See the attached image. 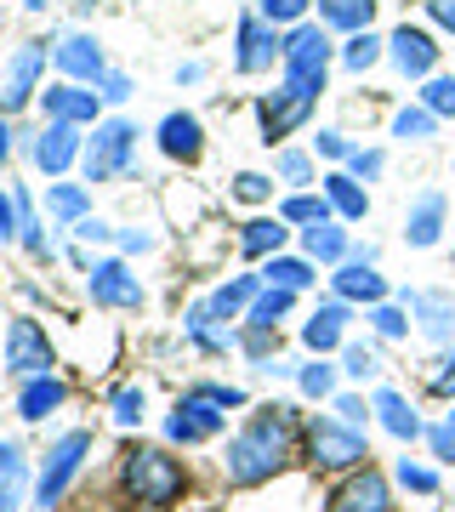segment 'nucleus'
Here are the masks:
<instances>
[{"label":"nucleus","instance_id":"nucleus-1","mask_svg":"<svg viewBox=\"0 0 455 512\" xmlns=\"http://www.w3.org/2000/svg\"><path fill=\"white\" fill-rule=\"evenodd\" d=\"M291 439H296V427H291V416H285V404L262 410V416L228 444V484H245V490H251V484H268V478L285 467V456H291Z\"/></svg>","mask_w":455,"mask_h":512},{"label":"nucleus","instance_id":"nucleus-2","mask_svg":"<svg viewBox=\"0 0 455 512\" xmlns=\"http://www.w3.org/2000/svg\"><path fill=\"white\" fill-rule=\"evenodd\" d=\"M126 490L143 501V507H171L182 490H188V473H182L177 456H165V450H148V444H137L126 456Z\"/></svg>","mask_w":455,"mask_h":512},{"label":"nucleus","instance_id":"nucleus-3","mask_svg":"<svg viewBox=\"0 0 455 512\" xmlns=\"http://www.w3.org/2000/svg\"><path fill=\"white\" fill-rule=\"evenodd\" d=\"M325 69H330V40L325 29H313V23H302L291 40H285V92L296 97H319L325 92Z\"/></svg>","mask_w":455,"mask_h":512},{"label":"nucleus","instance_id":"nucleus-4","mask_svg":"<svg viewBox=\"0 0 455 512\" xmlns=\"http://www.w3.org/2000/svg\"><path fill=\"white\" fill-rule=\"evenodd\" d=\"M364 456H370V444H364L359 427H347V421H308V461L319 473H347Z\"/></svg>","mask_w":455,"mask_h":512},{"label":"nucleus","instance_id":"nucleus-5","mask_svg":"<svg viewBox=\"0 0 455 512\" xmlns=\"http://www.w3.org/2000/svg\"><path fill=\"white\" fill-rule=\"evenodd\" d=\"M131 143H137V126L131 120H103L91 126L86 143V183H114L131 171Z\"/></svg>","mask_w":455,"mask_h":512},{"label":"nucleus","instance_id":"nucleus-6","mask_svg":"<svg viewBox=\"0 0 455 512\" xmlns=\"http://www.w3.org/2000/svg\"><path fill=\"white\" fill-rule=\"evenodd\" d=\"M91 456V433H63V439L46 450V467H40V484H35V501L40 507H57L69 478L80 473V461Z\"/></svg>","mask_w":455,"mask_h":512},{"label":"nucleus","instance_id":"nucleus-7","mask_svg":"<svg viewBox=\"0 0 455 512\" xmlns=\"http://www.w3.org/2000/svg\"><path fill=\"white\" fill-rule=\"evenodd\" d=\"M217 433H222V404L205 399L200 387L165 416V439H177V444H200V439H217Z\"/></svg>","mask_w":455,"mask_h":512},{"label":"nucleus","instance_id":"nucleus-8","mask_svg":"<svg viewBox=\"0 0 455 512\" xmlns=\"http://www.w3.org/2000/svg\"><path fill=\"white\" fill-rule=\"evenodd\" d=\"M6 365L18 370V376H46L57 365L52 359V342H46V330L35 319H12L6 325Z\"/></svg>","mask_w":455,"mask_h":512},{"label":"nucleus","instance_id":"nucleus-9","mask_svg":"<svg viewBox=\"0 0 455 512\" xmlns=\"http://www.w3.org/2000/svg\"><path fill=\"white\" fill-rule=\"evenodd\" d=\"M40 74H46V40H23L18 57H12V69H6V92H0V109L18 114L29 97H35Z\"/></svg>","mask_w":455,"mask_h":512},{"label":"nucleus","instance_id":"nucleus-10","mask_svg":"<svg viewBox=\"0 0 455 512\" xmlns=\"http://www.w3.org/2000/svg\"><path fill=\"white\" fill-rule=\"evenodd\" d=\"M91 302H103V308H143V285L131 274L126 262H91Z\"/></svg>","mask_w":455,"mask_h":512},{"label":"nucleus","instance_id":"nucleus-11","mask_svg":"<svg viewBox=\"0 0 455 512\" xmlns=\"http://www.w3.org/2000/svg\"><path fill=\"white\" fill-rule=\"evenodd\" d=\"M330 512H393V484H387L376 467H364L330 495Z\"/></svg>","mask_w":455,"mask_h":512},{"label":"nucleus","instance_id":"nucleus-12","mask_svg":"<svg viewBox=\"0 0 455 512\" xmlns=\"http://www.w3.org/2000/svg\"><path fill=\"white\" fill-rule=\"evenodd\" d=\"M273 57H285L279 23H268V18H239V74L268 69Z\"/></svg>","mask_w":455,"mask_h":512},{"label":"nucleus","instance_id":"nucleus-13","mask_svg":"<svg viewBox=\"0 0 455 512\" xmlns=\"http://www.w3.org/2000/svg\"><path fill=\"white\" fill-rule=\"evenodd\" d=\"M97 109H103V92H86L80 80H63L46 92V120H63V126H97Z\"/></svg>","mask_w":455,"mask_h":512},{"label":"nucleus","instance_id":"nucleus-14","mask_svg":"<svg viewBox=\"0 0 455 512\" xmlns=\"http://www.w3.org/2000/svg\"><path fill=\"white\" fill-rule=\"evenodd\" d=\"M86 148H80V126H63V120H52V126L35 137V165L46 171V177H57V171H69L74 160H80Z\"/></svg>","mask_w":455,"mask_h":512},{"label":"nucleus","instance_id":"nucleus-15","mask_svg":"<svg viewBox=\"0 0 455 512\" xmlns=\"http://www.w3.org/2000/svg\"><path fill=\"white\" fill-rule=\"evenodd\" d=\"M57 69L69 74V80H80V86H103V52H97V40L91 35H69V40H57Z\"/></svg>","mask_w":455,"mask_h":512},{"label":"nucleus","instance_id":"nucleus-16","mask_svg":"<svg viewBox=\"0 0 455 512\" xmlns=\"http://www.w3.org/2000/svg\"><path fill=\"white\" fill-rule=\"evenodd\" d=\"M262 143H279V137H291L302 120L313 114V103L308 97H296V92H273V97H262Z\"/></svg>","mask_w":455,"mask_h":512},{"label":"nucleus","instance_id":"nucleus-17","mask_svg":"<svg viewBox=\"0 0 455 512\" xmlns=\"http://www.w3.org/2000/svg\"><path fill=\"white\" fill-rule=\"evenodd\" d=\"M387 46H393V63H399L404 74H433V63H438V46H433V35H427V29H410V23H404V29H393V40H387Z\"/></svg>","mask_w":455,"mask_h":512},{"label":"nucleus","instance_id":"nucleus-18","mask_svg":"<svg viewBox=\"0 0 455 512\" xmlns=\"http://www.w3.org/2000/svg\"><path fill=\"white\" fill-rule=\"evenodd\" d=\"M330 285H336V296H342V302H370V308L387 296V279L376 274V262H359V256L347 262L342 274H330Z\"/></svg>","mask_w":455,"mask_h":512},{"label":"nucleus","instance_id":"nucleus-19","mask_svg":"<svg viewBox=\"0 0 455 512\" xmlns=\"http://www.w3.org/2000/svg\"><path fill=\"white\" fill-rule=\"evenodd\" d=\"M160 148L171 154V160L194 165V160H200V148H205L200 120H194V114H165V120H160Z\"/></svg>","mask_w":455,"mask_h":512},{"label":"nucleus","instance_id":"nucleus-20","mask_svg":"<svg viewBox=\"0 0 455 512\" xmlns=\"http://www.w3.org/2000/svg\"><path fill=\"white\" fill-rule=\"evenodd\" d=\"M69 399V387L57 382L52 370H46V376H23V393H18V416L23 421H46L57 410V404Z\"/></svg>","mask_w":455,"mask_h":512},{"label":"nucleus","instance_id":"nucleus-21","mask_svg":"<svg viewBox=\"0 0 455 512\" xmlns=\"http://www.w3.org/2000/svg\"><path fill=\"white\" fill-rule=\"evenodd\" d=\"M410 313L421 319V330H427L433 342H450V336H455V296L416 291V296H410Z\"/></svg>","mask_w":455,"mask_h":512},{"label":"nucleus","instance_id":"nucleus-22","mask_svg":"<svg viewBox=\"0 0 455 512\" xmlns=\"http://www.w3.org/2000/svg\"><path fill=\"white\" fill-rule=\"evenodd\" d=\"M404 234H410L416 251L438 245V234H444V194H421L416 211H410V222H404Z\"/></svg>","mask_w":455,"mask_h":512},{"label":"nucleus","instance_id":"nucleus-23","mask_svg":"<svg viewBox=\"0 0 455 512\" xmlns=\"http://www.w3.org/2000/svg\"><path fill=\"white\" fill-rule=\"evenodd\" d=\"M342 325H347V308H342V302H325V308L302 325V342H308L313 353H330L336 342H342Z\"/></svg>","mask_w":455,"mask_h":512},{"label":"nucleus","instance_id":"nucleus-24","mask_svg":"<svg viewBox=\"0 0 455 512\" xmlns=\"http://www.w3.org/2000/svg\"><path fill=\"white\" fill-rule=\"evenodd\" d=\"M325 194H330V205H336L347 222H364V211H370V194L359 188V177H353V171H330Z\"/></svg>","mask_w":455,"mask_h":512},{"label":"nucleus","instance_id":"nucleus-25","mask_svg":"<svg viewBox=\"0 0 455 512\" xmlns=\"http://www.w3.org/2000/svg\"><path fill=\"white\" fill-rule=\"evenodd\" d=\"M319 18L330 29H347V35H364L370 18H376V0H319Z\"/></svg>","mask_w":455,"mask_h":512},{"label":"nucleus","instance_id":"nucleus-26","mask_svg":"<svg viewBox=\"0 0 455 512\" xmlns=\"http://www.w3.org/2000/svg\"><path fill=\"white\" fill-rule=\"evenodd\" d=\"M285 217H256L245 222V234H239V251L245 256H279V245H285Z\"/></svg>","mask_w":455,"mask_h":512},{"label":"nucleus","instance_id":"nucleus-27","mask_svg":"<svg viewBox=\"0 0 455 512\" xmlns=\"http://www.w3.org/2000/svg\"><path fill=\"white\" fill-rule=\"evenodd\" d=\"M302 251H308L313 262H342L347 234L336 228V222H308V228H302Z\"/></svg>","mask_w":455,"mask_h":512},{"label":"nucleus","instance_id":"nucleus-28","mask_svg":"<svg viewBox=\"0 0 455 512\" xmlns=\"http://www.w3.org/2000/svg\"><path fill=\"white\" fill-rule=\"evenodd\" d=\"M376 416H382V427L387 433H393V439H416L421 433V421H416V410H410V404L399 399V393H376Z\"/></svg>","mask_w":455,"mask_h":512},{"label":"nucleus","instance_id":"nucleus-29","mask_svg":"<svg viewBox=\"0 0 455 512\" xmlns=\"http://www.w3.org/2000/svg\"><path fill=\"white\" fill-rule=\"evenodd\" d=\"M256 291H262V279H256V274H239L234 285H222V291L211 296V313H217V319H234L239 308H251V302H256Z\"/></svg>","mask_w":455,"mask_h":512},{"label":"nucleus","instance_id":"nucleus-30","mask_svg":"<svg viewBox=\"0 0 455 512\" xmlns=\"http://www.w3.org/2000/svg\"><path fill=\"white\" fill-rule=\"evenodd\" d=\"M291 302H296V291H285V285H268V291H256V302H251V319L245 325H279L285 313H291Z\"/></svg>","mask_w":455,"mask_h":512},{"label":"nucleus","instance_id":"nucleus-31","mask_svg":"<svg viewBox=\"0 0 455 512\" xmlns=\"http://www.w3.org/2000/svg\"><path fill=\"white\" fill-rule=\"evenodd\" d=\"M188 336L200 342V348H211V353H222L228 348V330H217V313H211V302H200V308H188Z\"/></svg>","mask_w":455,"mask_h":512},{"label":"nucleus","instance_id":"nucleus-32","mask_svg":"<svg viewBox=\"0 0 455 512\" xmlns=\"http://www.w3.org/2000/svg\"><path fill=\"white\" fill-rule=\"evenodd\" d=\"M46 205H52V217H63V222L91 217V200H86V188L80 183H57L52 194H46Z\"/></svg>","mask_w":455,"mask_h":512},{"label":"nucleus","instance_id":"nucleus-33","mask_svg":"<svg viewBox=\"0 0 455 512\" xmlns=\"http://www.w3.org/2000/svg\"><path fill=\"white\" fill-rule=\"evenodd\" d=\"M262 279H268V285H285V291H302V285L313 279V268L296 262V256H273L268 268H262Z\"/></svg>","mask_w":455,"mask_h":512},{"label":"nucleus","instance_id":"nucleus-34","mask_svg":"<svg viewBox=\"0 0 455 512\" xmlns=\"http://www.w3.org/2000/svg\"><path fill=\"white\" fill-rule=\"evenodd\" d=\"M330 211H336L330 194H296V200H285L279 217H285V222H330Z\"/></svg>","mask_w":455,"mask_h":512},{"label":"nucleus","instance_id":"nucleus-35","mask_svg":"<svg viewBox=\"0 0 455 512\" xmlns=\"http://www.w3.org/2000/svg\"><path fill=\"white\" fill-rule=\"evenodd\" d=\"M376 57H382V40L370 35V29H364V35H353V40L342 46V63H347L353 74H364L370 63H376Z\"/></svg>","mask_w":455,"mask_h":512},{"label":"nucleus","instance_id":"nucleus-36","mask_svg":"<svg viewBox=\"0 0 455 512\" xmlns=\"http://www.w3.org/2000/svg\"><path fill=\"white\" fill-rule=\"evenodd\" d=\"M421 109L455 114V74H438V80H427V86H421Z\"/></svg>","mask_w":455,"mask_h":512},{"label":"nucleus","instance_id":"nucleus-37","mask_svg":"<svg viewBox=\"0 0 455 512\" xmlns=\"http://www.w3.org/2000/svg\"><path fill=\"white\" fill-rule=\"evenodd\" d=\"M433 120H438L433 109H404L399 120H393V137H410V143H416V137H433Z\"/></svg>","mask_w":455,"mask_h":512},{"label":"nucleus","instance_id":"nucleus-38","mask_svg":"<svg viewBox=\"0 0 455 512\" xmlns=\"http://www.w3.org/2000/svg\"><path fill=\"white\" fill-rule=\"evenodd\" d=\"M296 382H302L308 399H325L330 387H336V370H330V365H302V370H296Z\"/></svg>","mask_w":455,"mask_h":512},{"label":"nucleus","instance_id":"nucleus-39","mask_svg":"<svg viewBox=\"0 0 455 512\" xmlns=\"http://www.w3.org/2000/svg\"><path fill=\"white\" fill-rule=\"evenodd\" d=\"M399 484H404V490H416V495H433L438 490V473H433V467H416V461L404 456L399 461Z\"/></svg>","mask_w":455,"mask_h":512},{"label":"nucleus","instance_id":"nucleus-40","mask_svg":"<svg viewBox=\"0 0 455 512\" xmlns=\"http://www.w3.org/2000/svg\"><path fill=\"white\" fill-rule=\"evenodd\" d=\"M114 421H120V427H137V421H143V387H120V393H114Z\"/></svg>","mask_w":455,"mask_h":512},{"label":"nucleus","instance_id":"nucleus-41","mask_svg":"<svg viewBox=\"0 0 455 512\" xmlns=\"http://www.w3.org/2000/svg\"><path fill=\"white\" fill-rule=\"evenodd\" d=\"M234 194H239L245 205H262V200L273 194V183L262 177V171H239V177H234Z\"/></svg>","mask_w":455,"mask_h":512},{"label":"nucleus","instance_id":"nucleus-42","mask_svg":"<svg viewBox=\"0 0 455 512\" xmlns=\"http://www.w3.org/2000/svg\"><path fill=\"white\" fill-rule=\"evenodd\" d=\"M273 348H279V330H268V325H251V330H245V353H251V359H262V365H268Z\"/></svg>","mask_w":455,"mask_h":512},{"label":"nucleus","instance_id":"nucleus-43","mask_svg":"<svg viewBox=\"0 0 455 512\" xmlns=\"http://www.w3.org/2000/svg\"><path fill=\"white\" fill-rule=\"evenodd\" d=\"M342 370L353 376V382H370V376H376V353H370V348H347L342 353Z\"/></svg>","mask_w":455,"mask_h":512},{"label":"nucleus","instance_id":"nucleus-44","mask_svg":"<svg viewBox=\"0 0 455 512\" xmlns=\"http://www.w3.org/2000/svg\"><path fill=\"white\" fill-rule=\"evenodd\" d=\"M308 6H313V0H262V18H268V23H296Z\"/></svg>","mask_w":455,"mask_h":512},{"label":"nucleus","instance_id":"nucleus-45","mask_svg":"<svg viewBox=\"0 0 455 512\" xmlns=\"http://www.w3.org/2000/svg\"><path fill=\"white\" fill-rule=\"evenodd\" d=\"M279 177H285V183H308L313 160H308V154H296V148H285V154H279Z\"/></svg>","mask_w":455,"mask_h":512},{"label":"nucleus","instance_id":"nucleus-46","mask_svg":"<svg viewBox=\"0 0 455 512\" xmlns=\"http://www.w3.org/2000/svg\"><path fill=\"white\" fill-rule=\"evenodd\" d=\"M370 319H376V330H382V336H404V330H410V319H404L399 308H387V302H376V308H370Z\"/></svg>","mask_w":455,"mask_h":512},{"label":"nucleus","instance_id":"nucleus-47","mask_svg":"<svg viewBox=\"0 0 455 512\" xmlns=\"http://www.w3.org/2000/svg\"><path fill=\"white\" fill-rule=\"evenodd\" d=\"M427 444H433V456H438V461H450V467H455V421L433 427V433H427Z\"/></svg>","mask_w":455,"mask_h":512},{"label":"nucleus","instance_id":"nucleus-48","mask_svg":"<svg viewBox=\"0 0 455 512\" xmlns=\"http://www.w3.org/2000/svg\"><path fill=\"white\" fill-rule=\"evenodd\" d=\"M347 171H353V177H376V171H382V154H376V148H353V154H347Z\"/></svg>","mask_w":455,"mask_h":512},{"label":"nucleus","instance_id":"nucleus-49","mask_svg":"<svg viewBox=\"0 0 455 512\" xmlns=\"http://www.w3.org/2000/svg\"><path fill=\"white\" fill-rule=\"evenodd\" d=\"M336 421H347V427H364V421H370V410H364V399L342 393V399H336Z\"/></svg>","mask_w":455,"mask_h":512},{"label":"nucleus","instance_id":"nucleus-50","mask_svg":"<svg viewBox=\"0 0 455 512\" xmlns=\"http://www.w3.org/2000/svg\"><path fill=\"white\" fill-rule=\"evenodd\" d=\"M313 143H319V154H330V160H347V154H353V143H347L342 131H319Z\"/></svg>","mask_w":455,"mask_h":512},{"label":"nucleus","instance_id":"nucleus-51","mask_svg":"<svg viewBox=\"0 0 455 512\" xmlns=\"http://www.w3.org/2000/svg\"><path fill=\"white\" fill-rule=\"evenodd\" d=\"M0 478L23 484V456H18V444H6V439H0Z\"/></svg>","mask_w":455,"mask_h":512},{"label":"nucleus","instance_id":"nucleus-52","mask_svg":"<svg viewBox=\"0 0 455 512\" xmlns=\"http://www.w3.org/2000/svg\"><path fill=\"white\" fill-rule=\"evenodd\" d=\"M74 234L86 239V245H103V239H109L114 228H109V222H103V217H80V222H74Z\"/></svg>","mask_w":455,"mask_h":512},{"label":"nucleus","instance_id":"nucleus-53","mask_svg":"<svg viewBox=\"0 0 455 512\" xmlns=\"http://www.w3.org/2000/svg\"><path fill=\"white\" fill-rule=\"evenodd\" d=\"M0 239H18V200L0 194Z\"/></svg>","mask_w":455,"mask_h":512},{"label":"nucleus","instance_id":"nucleus-54","mask_svg":"<svg viewBox=\"0 0 455 512\" xmlns=\"http://www.w3.org/2000/svg\"><path fill=\"white\" fill-rule=\"evenodd\" d=\"M103 97H109V103H126L131 80H126V74H103Z\"/></svg>","mask_w":455,"mask_h":512},{"label":"nucleus","instance_id":"nucleus-55","mask_svg":"<svg viewBox=\"0 0 455 512\" xmlns=\"http://www.w3.org/2000/svg\"><path fill=\"white\" fill-rule=\"evenodd\" d=\"M427 12H433L444 29H455V0H427Z\"/></svg>","mask_w":455,"mask_h":512},{"label":"nucleus","instance_id":"nucleus-56","mask_svg":"<svg viewBox=\"0 0 455 512\" xmlns=\"http://www.w3.org/2000/svg\"><path fill=\"white\" fill-rule=\"evenodd\" d=\"M438 393H444V399H450V393H455V353H450V359H444V370H438Z\"/></svg>","mask_w":455,"mask_h":512},{"label":"nucleus","instance_id":"nucleus-57","mask_svg":"<svg viewBox=\"0 0 455 512\" xmlns=\"http://www.w3.org/2000/svg\"><path fill=\"white\" fill-rule=\"evenodd\" d=\"M120 245H126V251H148V234H137V228H131V234H120Z\"/></svg>","mask_w":455,"mask_h":512},{"label":"nucleus","instance_id":"nucleus-58","mask_svg":"<svg viewBox=\"0 0 455 512\" xmlns=\"http://www.w3.org/2000/svg\"><path fill=\"white\" fill-rule=\"evenodd\" d=\"M6 154H12V131L0 126V160H6Z\"/></svg>","mask_w":455,"mask_h":512},{"label":"nucleus","instance_id":"nucleus-59","mask_svg":"<svg viewBox=\"0 0 455 512\" xmlns=\"http://www.w3.org/2000/svg\"><path fill=\"white\" fill-rule=\"evenodd\" d=\"M23 6H29V12H40V6H46V0H23Z\"/></svg>","mask_w":455,"mask_h":512},{"label":"nucleus","instance_id":"nucleus-60","mask_svg":"<svg viewBox=\"0 0 455 512\" xmlns=\"http://www.w3.org/2000/svg\"><path fill=\"white\" fill-rule=\"evenodd\" d=\"M450 421H455V410H450Z\"/></svg>","mask_w":455,"mask_h":512}]
</instances>
